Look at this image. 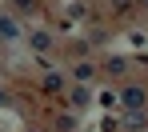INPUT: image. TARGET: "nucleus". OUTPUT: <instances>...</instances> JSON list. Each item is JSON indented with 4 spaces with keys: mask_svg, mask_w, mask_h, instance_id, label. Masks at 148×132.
Wrapping results in <instances>:
<instances>
[{
    "mask_svg": "<svg viewBox=\"0 0 148 132\" xmlns=\"http://www.w3.org/2000/svg\"><path fill=\"white\" fill-rule=\"evenodd\" d=\"M16 4H20V12H32V4H36V0H16Z\"/></svg>",
    "mask_w": 148,
    "mask_h": 132,
    "instance_id": "obj_9",
    "label": "nucleus"
},
{
    "mask_svg": "<svg viewBox=\"0 0 148 132\" xmlns=\"http://www.w3.org/2000/svg\"><path fill=\"white\" fill-rule=\"evenodd\" d=\"M120 100H124V108H128V112H140V108H144V88H124L120 92Z\"/></svg>",
    "mask_w": 148,
    "mask_h": 132,
    "instance_id": "obj_1",
    "label": "nucleus"
},
{
    "mask_svg": "<svg viewBox=\"0 0 148 132\" xmlns=\"http://www.w3.org/2000/svg\"><path fill=\"white\" fill-rule=\"evenodd\" d=\"M60 84H64L60 72H48V76H44V88H48V92H60Z\"/></svg>",
    "mask_w": 148,
    "mask_h": 132,
    "instance_id": "obj_5",
    "label": "nucleus"
},
{
    "mask_svg": "<svg viewBox=\"0 0 148 132\" xmlns=\"http://www.w3.org/2000/svg\"><path fill=\"white\" fill-rule=\"evenodd\" d=\"M128 4L132 0H112V12H128Z\"/></svg>",
    "mask_w": 148,
    "mask_h": 132,
    "instance_id": "obj_8",
    "label": "nucleus"
},
{
    "mask_svg": "<svg viewBox=\"0 0 148 132\" xmlns=\"http://www.w3.org/2000/svg\"><path fill=\"white\" fill-rule=\"evenodd\" d=\"M92 76H96V68H92L88 60H84V64H76V80H92Z\"/></svg>",
    "mask_w": 148,
    "mask_h": 132,
    "instance_id": "obj_4",
    "label": "nucleus"
},
{
    "mask_svg": "<svg viewBox=\"0 0 148 132\" xmlns=\"http://www.w3.org/2000/svg\"><path fill=\"white\" fill-rule=\"evenodd\" d=\"M108 68H112V72H124V68H128V60H120V56H112V60H108Z\"/></svg>",
    "mask_w": 148,
    "mask_h": 132,
    "instance_id": "obj_7",
    "label": "nucleus"
},
{
    "mask_svg": "<svg viewBox=\"0 0 148 132\" xmlns=\"http://www.w3.org/2000/svg\"><path fill=\"white\" fill-rule=\"evenodd\" d=\"M48 44H52V36H48V32H32V48H40V52H44Z\"/></svg>",
    "mask_w": 148,
    "mask_h": 132,
    "instance_id": "obj_3",
    "label": "nucleus"
},
{
    "mask_svg": "<svg viewBox=\"0 0 148 132\" xmlns=\"http://www.w3.org/2000/svg\"><path fill=\"white\" fill-rule=\"evenodd\" d=\"M84 104H88V92H84V88H76V92H72V108H84Z\"/></svg>",
    "mask_w": 148,
    "mask_h": 132,
    "instance_id": "obj_6",
    "label": "nucleus"
},
{
    "mask_svg": "<svg viewBox=\"0 0 148 132\" xmlns=\"http://www.w3.org/2000/svg\"><path fill=\"white\" fill-rule=\"evenodd\" d=\"M136 4H140V8H148V0H136Z\"/></svg>",
    "mask_w": 148,
    "mask_h": 132,
    "instance_id": "obj_11",
    "label": "nucleus"
},
{
    "mask_svg": "<svg viewBox=\"0 0 148 132\" xmlns=\"http://www.w3.org/2000/svg\"><path fill=\"white\" fill-rule=\"evenodd\" d=\"M0 104H8V92H4V88H0Z\"/></svg>",
    "mask_w": 148,
    "mask_h": 132,
    "instance_id": "obj_10",
    "label": "nucleus"
},
{
    "mask_svg": "<svg viewBox=\"0 0 148 132\" xmlns=\"http://www.w3.org/2000/svg\"><path fill=\"white\" fill-rule=\"evenodd\" d=\"M0 36H4V40H20V24H16L12 16H0Z\"/></svg>",
    "mask_w": 148,
    "mask_h": 132,
    "instance_id": "obj_2",
    "label": "nucleus"
}]
</instances>
